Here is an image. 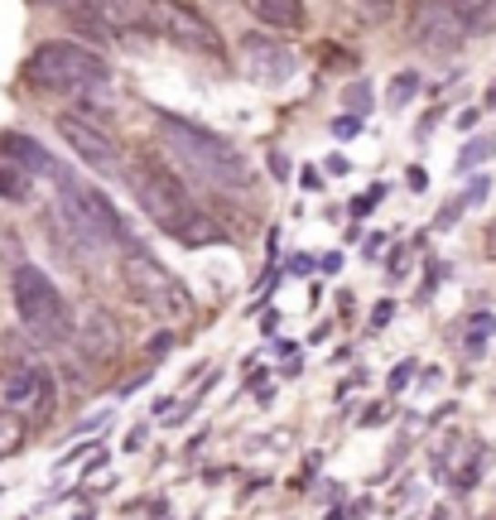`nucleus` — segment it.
Returning a JSON list of instances; mask_svg holds the SVG:
<instances>
[{
    "label": "nucleus",
    "instance_id": "nucleus-1",
    "mask_svg": "<svg viewBox=\"0 0 496 520\" xmlns=\"http://www.w3.org/2000/svg\"><path fill=\"white\" fill-rule=\"evenodd\" d=\"M126 189L140 203V212L155 222L164 237H174L179 246L198 250V246H217L227 241V231L212 212L198 208V198L188 193V183L169 169L155 149H140V155L126 159Z\"/></svg>",
    "mask_w": 496,
    "mask_h": 520
},
{
    "label": "nucleus",
    "instance_id": "nucleus-2",
    "mask_svg": "<svg viewBox=\"0 0 496 520\" xmlns=\"http://www.w3.org/2000/svg\"><path fill=\"white\" fill-rule=\"evenodd\" d=\"M155 130H160L164 155L174 159L179 178L198 183V189H217V193H246L255 183L251 159L232 140L212 136L208 126H193V121H179V116H169V111H155Z\"/></svg>",
    "mask_w": 496,
    "mask_h": 520
},
{
    "label": "nucleus",
    "instance_id": "nucleus-3",
    "mask_svg": "<svg viewBox=\"0 0 496 520\" xmlns=\"http://www.w3.org/2000/svg\"><path fill=\"white\" fill-rule=\"evenodd\" d=\"M25 82L39 87V92H54V97L78 102L73 116H92V121L107 116L111 121V68L88 44H73V39L39 44L25 63Z\"/></svg>",
    "mask_w": 496,
    "mask_h": 520
},
{
    "label": "nucleus",
    "instance_id": "nucleus-4",
    "mask_svg": "<svg viewBox=\"0 0 496 520\" xmlns=\"http://www.w3.org/2000/svg\"><path fill=\"white\" fill-rule=\"evenodd\" d=\"M58 217L67 227V237H73L78 250H88V256H116L121 260L130 246H140L130 237L126 217L111 208V198L97 189V183H82L78 174L58 178Z\"/></svg>",
    "mask_w": 496,
    "mask_h": 520
},
{
    "label": "nucleus",
    "instance_id": "nucleus-5",
    "mask_svg": "<svg viewBox=\"0 0 496 520\" xmlns=\"http://www.w3.org/2000/svg\"><path fill=\"white\" fill-rule=\"evenodd\" d=\"M10 304L34 342H44V347L73 342V309H67L58 284L48 280V270H39L34 260H20L10 270Z\"/></svg>",
    "mask_w": 496,
    "mask_h": 520
},
{
    "label": "nucleus",
    "instance_id": "nucleus-6",
    "mask_svg": "<svg viewBox=\"0 0 496 520\" xmlns=\"http://www.w3.org/2000/svg\"><path fill=\"white\" fill-rule=\"evenodd\" d=\"M121 280H126V294L135 299L140 309H150L155 318H188L193 313V294H188V284L169 270L160 256H150L145 246H130L121 256Z\"/></svg>",
    "mask_w": 496,
    "mask_h": 520
},
{
    "label": "nucleus",
    "instance_id": "nucleus-7",
    "mask_svg": "<svg viewBox=\"0 0 496 520\" xmlns=\"http://www.w3.org/2000/svg\"><path fill=\"white\" fill-rule=\"evenodd\" d=\"M145 15L155 20V29L179 44L183 54H198V58H227V44L212 29V20L202 10H193L188 0H145Z\"/></svg>",
    "mask_w": 496,
    "mask_h": 520
},
{
    "label": "nucleus",
    "instance_id": "nucleus-8",
    "mask_svg": "<svg viewBox=\"0 0 496 520\" xmlns=\"http://www.w3.org/2000/svg\"><path fill=\"white\" fill-rule=\"evenodd\" d=\"M54 130L63 136V145L73 149V155L88 164L92 174L101 178H111V183H126V155H121V145H116L107 130H101L97 121H88V116H73V111H63Z\"/></svg>",
    "mask_w": 496,
    "mask_h": 520
},
{
    "label": "nucleus",
    "instance_id": "nucleus-9",
    "mask_svg": "<svg viewBox=\"0 0 496 520\" xmlns=\"http://www.w3.org/2000/svg\"><path fill=\"white\" fill-rule=\"evenodd\" d=\"M405 25H409V39H415L424 54H434V58H453L458 48L468 44L463 20H458L443 0H415L409 15H405Z\"/></svg>",
    "mask_w": 496,
    "mask_h": 520
},
{
    "label": "nucleus",
    "instance_id": "nucleus-10",
    "mask_svg": "<svg viewBox=\"0 0 496 520\" xmlns=\"http://www.w3.org/2000/svg\"><path fill=\"white\" fill-rule=\"evenodd\" d=\"M0 400L10 410H20L25 419H48L54 414V372L39 362H15L5 376H0Z\"/></svg>",
    "mask_w": 496,
    "mask_h": 520
},
{
    "label": "nucleus",
    "instance_id": "nucleus-11",
    "mask_svg": "<svg viewBox=\"0 0 496 520\" xmlns=\"http://www.w3.org/2000/svg\"><path fill=\"white\" fill-rule=\"evenodd\" d=\"M242 54H246V68H251V77L261 82V87H280V82H289L294 68H299L289 48H280L275 39H261V35H246Z\"/></svg>",
    "mask_w": 496,
    "mask_h": 520
},
{
    "label": "nucleus",
    "instance_id": "nucleus-12",
    "mask_svg": "<svg viewBox=\"0 0 496 520\" xmlns=\"http://www.w3.org/2000/svg\"><path fill=\"white\" fill-rule=\"evenodd\" d=\"M0 159L15 164V169H25L29 178H63V164L34 136H25V130H5V136H0Z\"/></svg>",
    "mask_w": 496,
    "mask_h": 520
},
{
    "label": "nucleus",
    "instance_id": "nucleus-13",
    "mask_svg": "<svg viewBox=\"0 0 496 520\" xmlns=\"http://www.w3.org/2000/svg\"><path fill=\"white\" fill-rule=\"evenodd\" d=\"M73 342L82 347V357H92L97 366H107V362L121 357V323H116L111 313L92 309V313H88V323L73 328Z\"/></svg>",
    "mask_w": 496,
    "mask_h": 520
},
{
    "label": "nucleus",
    "instance_id": "nucleus-14",
    "mask_svg": "<svg viewBox=\"0 0 496 520\" xmlns=\"http://www.w3.org/2000/svg\"><path fill=\"white\" fill-rule=\"evenodd\" d=\"M246 10H251L265 29H280V35H294V29L309 25L304 0H246Z\"/></svg>",
    "mask_w": 496,
    "mask_h": 520
},
{
    "label": "nucleus",
    "instance_id": "nucleus-15",
    "mask_svg": "<svg viewBox=\"0 0 496 520\" xmlns=\"http://www.w3.org/2000/svg\"><path fill=\"white\" fill-rule=\"evenodd\" d=\"M458 20H463L468 35H491L496 29V0H443Z\"/></svg>",
    "mask_w": 496,
    "mask_h": 520
},
{
    "label": "nucleus",
    "instance_id": "nucleus-16",
    "mask_svg": "<svg viewBox=\"0 0 496 520\" xmlns=\"http://www.w3.org/2000/svg\"><path fill=\"white\" fill-rule=\"evenodd\" d=\"M458 338H463V352H468V357H482L487 342L496 338V313H487V309L468 313L463 323H458Z\"/></svg>",
    "mask_w": 496,
    "mask_h": 520
},
{
    "label": "nucleus",
    "instance_id": "nucleus-17",
    "mask_svg": "<svg viewBox=\"0 0 496 520\" xmlns=\"http://www.w3.org/2000/svg\"><path fill=\"white\" fill-rule=\"evenodd\" d=\"M25 444H29V419L20 410L0 405V458H15Z\"/></svg>",
    "mask_w": 496,
    "mask_h": 520
},
{
    "label": "nucleus",
    "instance_id": "nucleus-18",
    "mask_svg": "<svg viewBox=\"0 0 496 520\" xmlns=\"http://www.w3.org/2000/svg\"><path fill=\"white\" fill-rule=\"evenodd\" d=\"M34 193V178L25 169H15V164H0V198H10V203H29Z\"/></svg>",
    "mask_w": 496,
    "mask_h": 520
},
{
    "label": "nucleus",
    "instance_id": "nucleus-19",
    "mask_svg": "<svg viewBox=\"0 0 496 520\" xmlns=\"http://www.w3.org/2000/svg\"><path fill=\"white\" fill-rule=\"evenodd\" d=\"M419 87H424V77L415 68H400L396 77H390V87H386V107H405Z\"/></svg>",
    "mask_w": 496,
    "mask_h": 520
},
{
    "label": "nucleus",
    "instance_id": "nucleus-20",
    "mask_svg": "<svg viewBox=\"0 0 496 520\" xmlns=\"http://www.w3.org/2000/svg\"><path fill=\"white\" fill-rule=\"evenodd\" d=\"M496 155V136H472L463 149H458V159H453V169H477L482 159Z\"/></svg>",
    "mask_w": 496,
    "mask_h": 520
},
{
    "label": "nucleus",
    "instance_id": "nucleus-21",
    "mask_svg": "<svg viewBox=\"0 0 496 520\" xmlns=\"http://www.w3.org/2000/svg\"><path fill=\"white\" fill-rule=\"evenodd\" d=\"M463 198H449V203L439 208V217H434V231H449V227H458V217H463Z\"/></svg>",
    "mask_w": 496,
    "mask_h": 520
},
{
    "label": "nucleus",
    "instance_id": "nucleus-22",
    "mask_svg": "<svg viewBox=\"0 0 496 520\" xmlns=\"http://www.w3.org/2000/svg\"><path fill=\"white\" fill-rule=\"evenodd\" d=\"M347 107H352V116L371 111V87H367V82H352V87H347Z\"/></svg>",
    "mask_w": 496,
    "mask_h": 520
},
{
    "label": "nucleus",
    "instance_id": "nucleus-23",
    "mask_svg": "<svg viewBox=\"0 0 496 520\" xmlns=\"http://www.w3.org/2000/svg\"><path fill=\"white\" fill-rule=\"evenodd\" d=\"M487 189H491V178H487V174H477V178L468 183V189H463V203H482Z\"/></svg>",
    "mask_w": 496,
    "mask_h": 520
},
{
    "label": "nucleus",
    "instance_id": "nucleus-24",
    "mask_svg": "<svg viewBox=\"0 0 496 520\" xmlns=\"http://www.w3.org/2000/svg\"><path fill=\"white\" fill-rule=\"evenodd\" d=\"M409 381H415V362H409V357H405V362L396 366V372H390V391H405V385H409Z\"/></svg>",
    "mask_w": 496,
    "mask_h": 520
},
{
    "label": "nucleus",
    "instance_id": "nucleus-25",
    "mask_svg": "<svg viewBox=\"0 0 496 520\" xmlns=\"http://www.w3.org/2000/svg\"><path fill=\"white\" fill-rule=\"evenodd\" d=\"M386 419H390V410H386V405H367L356 424H362V429H371V424H386Z\"/></svg>",
    "mask_w": 496,
    "mask_h": 520
},
{
    "label": "nucleus",
    "instance_id": "nucleus-26",
    "mask_svg": "<svg viewBox=\"0 0 496 520\" xmlns=\"http://www.w3.org/2000/svg\"><path fill=\"white\" fill-rule=\"evenodd\" d=\"M405 183H409V193H424V189H429V174H424L419 164H409V169H405Z\"/></svg>",
    "mask_w": 496,
    "mask_h": 520
},
{
    "label": "nucleus",
    "instance_id": "nucleus-27",
    "mask_svg": "<svg viewBox=\"0 0 496 520\" xmlns=\"http://www.w3.org/2000/svg\"><path fill=\"white\" fill-rule=\"evenodd\" d=\"M390 313H396V304H390V299H381V304L371 309V332H376V328H386V323H390Z\"/></svg>",
    "mask_w": 496,
    "mask_h": 520
},
{
    "label": "nucleus",
    "instance_id": "nucleus-28",
    "mask_svg": "<svg viewBox=\"0 0 496 520\" xmlns=\"http://www.w3.org/2000/svg\"><path fill=\"white\" fill-rule=\"evenodd\" d=\"M174 352V332H155V342H150V357H169Z\"/></svg>",
    "mask_w": 496,
    "mask_h": 520
},
{
    "label": "nucleus",
    "instance_id": "nucleus-29",
    "mask_svg": "<svg viewBox=\"0 0 496 520\" xmlns=\"http://www.w3.org/2000/svg\"><path fill=\"white\" fill-rule=\"evenodd\" d=\"M356 126H362V116H342V121H333V136H356Z\"/></svg>",
    "mask_w": 496,
    "mask_h": 520
},
{
    "label": "nucleus",
    "instance_id": "nucleus-30",
    "mask_svg": "<svg viewBox=\"0 0 496 520\" xmlns=\"http://www.w3.org/2000/svg\"><path fill=\"white\" fill-rule=\"evenodd\" d=\"M265 159H270V174H275V178L284 183V178H289V159L280 155V149H270V155H265Z\"/></svg>",
    "mask_w": 496,
    "mask_h": 520
},
{
    "label": "nucleus",
    "instance_id": "nucleus-31",
    "mask_svg": "<svg viewBox=\"0 0 496 520\" xmlns=\"http://www.w3.org/2000/svg\"><path fill=\"white\" fill-rule=\"evenodd\" d=\"M318 270H342V250H328V256H318Z\"/></svg>",
    "mask_w": 496,
    "mask_h": 520
},
{
    "label": "nucleus",
    "instance_id": "nucleus-32",
    "mask_svg": "<svg viewBox=\"0 0 496 520\" xmlns=\"http://www.w3.org/2000/svg\"><path fill=\"white\" fill-rule=\"evenodd\" d=\"M371 203H376V198H371V193H362V198H352V208H347V212H352V217H367V212H371Z\"/></svg>",
    "mask_w": 496,
    "mask_h": 520
},
{
    "label": "nucleus",
    "instance_id": "nucleus-33",
    "mask_svg": "<svg viewBox=\"0 0 496 520\" xmlns=\"http://www.w3.org/2000/svg\"><path fill=\"white\" fill-rule=\"evenodd\" d=\"M289 260H294V265H289L294 275H309L314 270V256H304V250H299V256H289Z\"/></svg>",
    "mask_w": 496,
    "mask_h": 520
},
{
    "label": "nucleus",
    "instance_id": "nucleus-34",
    "mask_svg": "<svg viewBox=\"0 0 496 520\" xmlns=\"http://www.w3.org/2000/svg\"><path fill=\"white\" fill-rule=\"evenodd\" d=\"M299 183H304V189H309V193H318V189H323V178H318V169H304V174H299Z\"/></svg>",
    "mask_w": 496,
    "mask_h": 520
},
{
    "label": "nucleus",
    "instance_id": "nucleus-35",
    "mask_svg": "<svg viewBox=\"0 0 496 520\" xmlns=\"http://www.w3.org/2000/svg\"><path fill=\"white\" fill-rule=\"evenodd\" d=\"M323 169H328V174H347V169H352V164H347V159H342V155H328V164H323Z\"/></svg>",
    "mask_w": 496,
    "mask_h": 520
},
{
    "label": "nucleus",
    "instance_id": "nucleus-36",
    "mask_svg": "<svg viewBox=\"0 0 496 520\" xmlns=\"http://www.w3.org/2000/svg\"><path fill=\"white\" fill-rule=\"evenodd\" d=\"M140 444H145V424H140V429H130V439H126V453H135Z\"/></svg>",
    "mask_w": 496,
    "mask_h": 520
},
{
    "label": "nucleus",
    "instance_id": "nucleus-37",
    "mask_svg": "<svg viewBox=\"0 0 496 520\" xmlns=\"http://www.w3.org/2000/svg\"><path fill=\"white\" fill-rule=\"evenodd\" d=\"M482 111H496V82H487V92H482Z\"/></svg>",
    "mask_w": 496,
    "mask_h": 520
},
{
    "label": "nucleus",
    "instance_id": "nucleus-38",
    "mask_svg": "<svg viewBox=\"0 0 496 520\" xmlns=\"http://www.w3.org/2000/svg\"><path fill=\"white\" fill-rule=\"evenodd\" d=\"M367 5H371V0H367ZM376 5H381V10H386V5H390V0H376Z\"/></svg>",
    "mask_w": 496,
    "mask_h": 520
},
{
    "label": "nucleus",
    "instance_id": "nucleus-39",
    "mask_svg": "<svg viewBox=\"0 0 496 520\" xmlns=\"http://www.w3.org/2000/svg\"><path fill=\"white\" fill-rule=\"evenodd\" d=\"M34 5H44V0H34Z\"/></svg>",
    "mask_w": 496,
    "mask_h": 520
}]
</instances>
